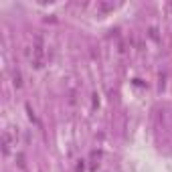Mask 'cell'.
Wrapping results in <instances>:
<instances>
[{"instance_id":"obj_1","label":"cell","mask_w":172,"mask_h":172,"mask_svg":"<svg viewBox=\"0 0 172 172\" xmlns=\"http://www.w3.org/2000/svg\"><path fill=\"white\" fill-rule=\"evenodd\" d=\"M43 63V37L37 34V43H34V67H41Z\"/></svg>"},{"instance_id":"obj_2","label":"cell","mask_w":172,"mask_h":172,"mask_svg":"<svg viewBox=\"0 0 172 172\" xmlns=\"http://www.w3.org/2000/svg\"><path fill=\"white\" fill-rule=\"evenodd\" d=\"M8 150H10V134L4 132V136H2V152L8 154Z\"/></svg>"},{"instance_id":"obj_3","label":"cell","mask_w":172,"mask_h":172,"mask_svg":"<svg viewBox=\"0 0 172 172\" xmlns=\"http://www.w3.org/2000/svg\"><path fill=\"white\" fill-rule=\"evenodd\" d=\"M14 85H16V87H20V85H23V79H20V73H14Z\"/></svg>"},{"instance_id":"obj_4","label":"cell","mask_w":172,"mask_h":172,"mask_svg":"<svg viewBox=\"0 0 172 172\" xmlns=\"http://www.w3.org/2000/svg\"><path fill=\"white\" fill-rule=\"evenodd\" d=\"M16 158H18V166H24V156H23V154H18Z\"/></svg>"}]
</instances>
